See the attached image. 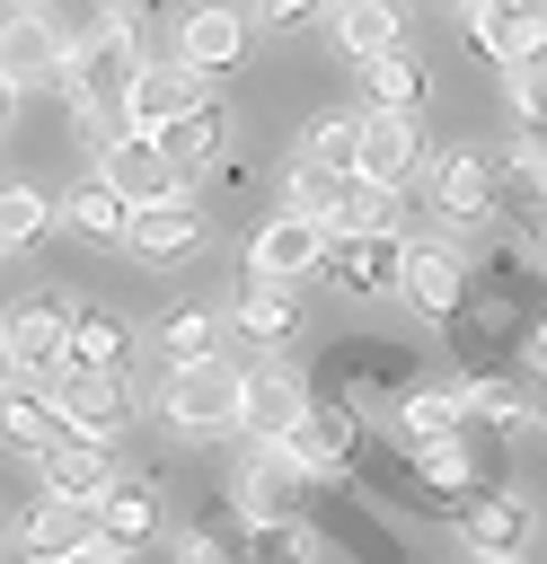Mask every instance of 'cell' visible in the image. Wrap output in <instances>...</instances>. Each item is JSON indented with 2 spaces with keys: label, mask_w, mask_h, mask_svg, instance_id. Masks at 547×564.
<instances>
[{
  "label": "cell",
  "mask_w": 547,
  "mask_h": 564,
  "mask_svg": "<svg viewBox=\"0 0 547 564\" xmlns=\"http://www.w3.org/2000/svg\"><path fill=\"white\" fill-rule=\"evenodd\" d=\"M132 79H141V26L97 18L88 35H71V53H62V88H71V106H79V123H88L97 141H115V132H124Z\"/></svg>",
  "instance_id": "cell-1"
},
{
  "label": "cell",
  "mask_w": 547,
  "mask_h": 564,
  "mask_svg": "<svg viewBox=\"0 0 547 564\" xmlns=\"http://www.w3.org/2000/svg\"><path fill=\"white\" fill-rule=\"evenodd\" d=\"M159 414H168V432H185V441H221V432H238V370L212 352V361H168V379H159Z\"/></svg>",
  "instance_id": "cell-2"
},
{
  "label": "cell",
  "mask_w": 547,
  "mask_h": 564,
  "mask_svg": "<svg viewBox=\"0 0 547 564\" xmlns=\"http://www.w3.org/2000/svg\"><path fill=\"white\" fill-rule=\"evenodd\" d=\"M423 167H432V150H423V132H415V115H379V106H362V141H353V185H423Z\"/></svg>",
  "instance_id": "cell-3"
},
{
  "label": "cell",
  "mask_w": 547,
  "mask_h": 564,
  "mask_svg": "<svg viewBox=\"0 0 547 564\" xmlns=\"http://www.w3.org/2000/svg\"><path fill=\"white\" fill-rule=\"evenodd\" d=\"M62 53H71V35L53 26L44 0H18L0 18V79L9 88H62Z\"/></svg>",
  "instance_id": "cell-4"
},
{
  "label": "cell",
  "mask_w": 547,
  "mask_h": 564,
  "mask_svg": "<svg viewBox=\"0 0 547 564\" xmlns=\"http://www.w3.org/2000/svg\"><path fill=\"white\" fill-rule=\"evenodd\" d=\"M97 176H106V185H115L132 212H141V203H168V194H185V167H176V159H168L150 132H115V141L97 150Z\"/></svg>",
  "instance_id": "cell-5"
},
{
  "label": "cell",
  "mask_w": 547,
  "mask_h": 564,
  "mask_svg": "<svg viewBox=\"0 0 547 564\" xmlns=\"http://www.w3.org/2000/svg\"><path fill=\"white\" fill-rule=\"evenodd\" d=\"M423 194H432L450 220H476V212H494V194H503V159H494L485 141H459V150H441V159L423 167Z\"/></svg>",
  "instance_id": "cell-6"
},
{
  "label": "cell",
  "mask_w": 547,
  "mask_h": 564,
  "mask_svg": "<svg viewBox=\"0 0 547 564\" xmlns=\"http://www.w3.org/2000/svg\"><path fill=\"white\" fill-rule=\"evenodd\" d=\"M0 335H9V352H18V370H26L35 388H53V379L71 370V308H62V300H18V308L0 317Z\"/></svg>",
  "instance_id": "cell-7"
},
{
  "label": "cell",
  "mask_w": 547,
  "mask_h": 564,
  "mask_svg": "<svg viewBox=\"0 0 547 564\" xmlns=\"http://www.w3.org/2000/svg\"><path fill=\"white\" fill-rule=\"evenodd\" d=\"M318 264H326V229H318V220H300V212L256 220V238H247V282H300V273H318Z\"/></svg>",
  "instance_id": "cell-8"
},
{
  "label": "cell",
  "mask_w": 547,
  "mask_h": 564,
  "mask_svg": "<svg viewBox=\"0 0 547 564\" xmlns=\"http://www.w3.org/2000/svg\"><path fill=\"white\" fill-rule=\"evenodd\" d=\"M194 106H203V70H194V62H176V53H168V62H141L132 106H124V132H150V141H159V132H168L176 115H194Z\"/></svg>",
  "instance_id": "cell-9"
},
{
  "label": "cell",
  "mask_w": 547,
  "mask_h": 564,
  "mask_svg": "<svg viewBox=\"0 0 547 564\" xmlns=\"http://www.w3.org/2000/svg\"><path fill=\"white\" fill-rule=\"evenodd\" d=\"M300 414H309V388H300L291 370H274V361L238 370V432H247L256 449H274V441H282Z\"/></svg>",
  "instance_id": "cell-10"
},
{
  "label": "cell",
  "mask_w": 547,
  "mask_h": 564,
  "mask_svg": "<svg viewBox=\"0 0 547 564\" xmlns=\"http://www.w3.org/2000/svg\"><path fill=\"white\" fill-rule=\"evenodd\" d=\"M459 291H468V256H459L450 238H406L397 300H415L423 317H459Z\"/></svg>",
  "instance_id": "cell-11"
},
{
  "label": "cell",
  "mask_w": 547,
  "mask_h": 564,
  "mask_svg": "<svg viewBox=\"0 0 547 564\" xmlns=\"http://www.w3.org/2000/svg\"><path fill=\"white\" fill-rule=\"evenodd\" d=\"M53 405H62V423H71L79 441H106V432L132 414V379H124V370H62V379H53Z\"/></svg>",
  "instance_id": "cell-12"
},
{
  "label": "cell",
  "mask_w": 547,
  "mask_h": 564,
  "mask_svg": "<svg viewBox=\"0 0 547 564\" xmlns=\"http://www.w3.org/2000/svg\"><path fill=\"white\" fill-rule=\"evenodd\" d=\"M274 449H282L300 476H335V467L362 449V414H353V405H309V414L274 441Z\"/></svg>",
  "instance_id": "cell-13"
},
{
  "label": "cell",
  "mask_w": 547,
  "mask_h": 564,
  "mask_svg": "<svg viewBox=\"0 0 547 564\" xmlns=\"http://www.w3.org/2000/svg\"><path fill=\"white\" fill-rule=\"evenodd\" d=\"M124 247H132L141 264H185V256L203 247V203H194V194L141 203V212H132V229H124Z\"/></svg>",
  "instance_id": "cell-14"
},
{
  "label": "cell",
  "mask_w": 547,
  "mask_h": 564,
  "mask_svg": "<svg viewBox=\"0 0 547 564\" xmlns=\"http://www.w3.org/2000/svg\"><path fill=\"white\" fill-rule=\"evenodd\" d=\"M238 53H247V9H229V0H194V9L176 18V62H194L203 79L229 70Z\"/></svg>",
  "instance_id": "cell-15"
},
{
  "label": "cell",
  "mask_w": 547,
  "mask_h": 564,
  "mask_svg": "<svg viewBox=\"0 0 547 564\" xmlns=\"http://www.w3.org/2000/svg\"><path fill=\"white\" fill-rule=\"evenodd\" d=\"M18 546H26L35 564H79V555L97 546V502H62V494H44V502L26 511V529H18Z\"/></svg>",
  "instance_id": "cell-16"
},
{
  "label": "cell",
  "mask_w": 547,
  "mask_h": 564,
  "mask_svg": "<svg viewBox=\"0 0 547 564\" xmlns=\"http://www.w3.org/2000/svg\"><path fill=\"white\" fill-rule=\"evenodd\" d=\"M468 44H476L485 62H503V70H521V62H547V18H538V9L468 0Z\"/></svg>",
  "instance_id": "cell-17"
},
{
  "label": "cell",
  "mask_w": 547,
  "mask_h": 564,
  "mask_svg": "<svg viewBox=\"0 0 547 564\" xmlns=\"http://www.w3.org/2000/svg\"><path fill=\"white\" fill-rule=\"evenodd\" d=\"M238 511H247L256 529H291V520H300V467H291L282 449H247V467H238Z\"/></svg>",
  "instance_id": "cell-18"
},
{
  "label": "cell",
  "mask_w": 547,
  "mask_h": 564,
  "mask_svg": "<svg viewBox=\"0 0 547 564\" xmlns=\"http://www.w3.org/2000/svg\"><path fill=\"white\" fill-rule=\"evenodd\" d=\"M62 441H79L71 423H62V405H53V388H0V449H18V458H44V449H62Z\"/></svg>",
  "instance_id": "cell-19"
},
{
  "label": "cell",
  "mask_w": 547,
  "mask_h": 564,
  "mask_svg": "<svg viewBox=\"0 0 547 564\" xmlns=\"http://www.w3.org/2000/svg\"><path fill=\"white\" fill-rule=\"evenodd\" d=\"M459 538H468V555L521 564V546H529V502H521V494H468V502H459Z\"/></svg>",
  "instance_id": "cell-20"
},
{
  "label": "cell",
  "mask_w": 547,
  "mask_h": 564,
  "mask_svg": "<svg viewBox=\"0 0 547 564\" xmlns=\"http://www.w3.org/2000/svg\"><path fill=\"white\" fill-rule=\"evenodd\" d=\"M318 18H326V44L344 62H371L397 44V0H318Z\"/></svg>",
  "instance_id": "cell-21"
},
{
  "label": "cell",
  "mask_w": 547,
  "mask_h": 564,
  "mask_svg": "<svg viewBox=\"0 0 547 564\" xmlns=\"http://www.w3.org/2000/svg\"><path fill=\"white\" fill-rule=\"evenodd\" d=\"M35 467H44V494H62V502H106V485H115L106 441H62V449H44Z\"/></svg>",
  "instance_id": "cell-22"
},
{
  "label": "cell",
  "mask_w": 547,
  "mask_h": 564,
  "mask_svg": "<svg viewBox=\"0 0 547 564\" xmlns=\"http://www.w3.org/2000/svg\"><path fill=\"white\" fill-rule=\"evenodd\" d=\"M397 432H406V449L459 441V432H468V397H459V388H406V397H397Z\"/></svg>",
  "instance_id": "cell-23"
},
{
  "label": "cell",
  "mask_w": 547,
  "mask_h": 564,
  "mask_svg": "<svg viewBox=\"0 0 547 564\" xmlns=\"http://www.w3.org/2000/svg\"><path fill=\"white\" fill-rule=\"evenodd\" d=\"M150 529H159V494H150V485H132V476H115V485H106V502H97V546L132 555Z\"/></svg>",
  "instance_id": "cell-24"
},
{
  "label": "cell",
  "mask_w": 547,
  "mask_h": 564,
  "mask_svg": "<svg viewBox=\"0 0 547 564\" xmlns=\"http://www.w3.org/2000/svg\"><path fill=\"white\" fill-rule=\"evenodd\" d=\"M344 194H353V176L344 167H318V159H291V176H282V212H300V220H344Z\"/></svg>",
  "instance_id": "cell-25"
},
{
  "label": "cell",
  "mask_w": 547,
  "mask_h": 564,
  "mask_svg": "<svg viewBox=\"0 0 547 564\" xmlns=\"http://www.w3.org/2000/svg\"><path fill=\"white\" fill-rule=\"evenodd\" d=\"M62 220H71L79 238H97V247H124V229H132V203H124L106 176H88V185H71V194H62Z\"/></svg>",
  "instance_id": "cell-26"
},
{
  "label": "cell",
  "mask_w": 547,
  "mask_h": 564,
  "mask_svg": "<svg viewBox=\"0 0 547 564\" xmlns=\"http://www.w3.org/2000/svg\"><path fill=\"white\" fill-rule=\"evenodd\" d=\"M335 273H344L353 291H397V273H406V238L344 229V256H335Z\"/></svg>",
  "instance_id": "cell-27"
},
{
  "label": "cell",
  "mask_w": 547,
  "mask_h": 564,
  "mask_svg": "<svg viewBox=\"0 0 547 564\" xmlns=\"http://www.w3.org/2000/svg\"><path fill=\"white\" fill-rule=\"evenodd\" d=\"M229 317H238V335H247V344H265V352H274V344L300 326V300H291V282H247V291L229 300Z\"/></svg>",
  "instance_id": "cell-28"
},
{
  "label": "cell",
  "mask_w": 547,
  "mask_h": 564,
  "mask_svg": "<svg viewBox=\"0 0 547 564\" xmlns=\"http://www.w3.org/2000/svg\"><path fill=\"white\" fill-rule=\"evenodd\" d=\"M362 88H371L379 115H415V106H423V62H415L406 44H388V53L362 62Z\"/></svg>",
  "instance_id": "cell-29"
},
{
  "label": "cell",
  "mask_w": 547,
  "mask_h": 564,
  "mask_svg": "<svg viewBox=\"0 0 547 564\" xmlns=\"http://www.w3.org/2000/svg\"><path fill=\"white\" fill-rule=\"evenodd\" d=\"M159 150H168V159H176V167H185V176H194V167H212V159H221V150H229V115H221V106H212V97H203V106H194V115H176V123H168V132H159Z\"/></svg>",
  "instance_id": "cell-30"
},
{
  "label": "cell",
  "mask_w": 547,
  "mask_h": 564,
  "mask_svg": "<svg viewBox=\"0 0 547 564\" xmlns=\"http://www.w3.org/2000/svg\"><path fill=\"white\" fill-rule=\"evenodd\" d=\"M132 326L115 308H71V370H124Z\"/></svg>",
  "instance_id": "cell-31"
},
{
  "label": "cell",
  "mask_w": 547,
  "mask_h": 564,
  "mask_svg": "<svg viewBox=\"0 0 547 564\" xmlns=\"http://www.w3.org/2000/svg\"><path fill=\"white\" fill-rule=\"evenodd\" d=\"M459 397H468V423H494V432H538V405H529L521 388H503V379H459Z\"/></svg>",
  "instance_id": "cell-32"
},
{
  "label": "cell",
  "mask_w": 547,
  "mask_h": 564,
  "mask_svg": "<svg viewBox=\"0 0 547 564\" xmlns=\"http://www.w3.org/2000/svg\"><path fill=\"white\" fill-rule=\"evenodd\" d=\"M415 476H423L441 502H468V494H485V476H476L468 441H432V449H415Z\"/></svg>",
  "instance_id": "cell-33"
},
{
  "label": "cell",
  "mask_w": 547,
  "mask_h": 564,
  "mask_svg": "<svg viewBox=\"0 0 547 564\" xmlns=\"http://www.w3.org/2000/svg\"><path fill=\"white\" fill-rule=\"evenodd\" d=\"M159 352L168 361H212L221 352V317L212 308H168L159 317Z\"/></svg>",
  "instance_id": "cell-34"
},
{
  "label": "cell",
  "mask_w": 547,
  "mask_h": 564,
  "mask_svg": "<svg viewBox=\"0 0 547 564\" xmlns=\"http://www.w3.org/2000/svg\"><path fill=\"white\" fill-rule=\"evenodd\" d=\"M53 229V203L35 194V185H0V256H18V247H35Z\"/></svg>",
  "instance_id": "cell-35"
},
{
  "label": "cell",
  "mask_w": 547,
  "mask_h": 564,
  "mask_svg": "<svg viewBox=\"0 0 547 564\" xmlns=\"http://www.w3.org/2000/svg\"><path fill=\"white\" fill-rule=\"evenodd\" d=\"M353 141H362V115H318V123H309V141H300V159H318V167H344V176H353Z\"/></svg>",
  "instance_id": "cell-36"
},
{
  "label": "cell",
  "mask_w": 547,
  "mask_h": 564,
  "mask_svg": "<svg viewBox=\"0 0 547 564\" xmlns=\"http://www.w3.org/2000/svg\"><path fill=\"white\" fill-rule=\"evenodd\" d=\"M397 220H406V194H397V185H353V194H344V229L397 238Z\"/></svg>",
  "instance_id": "cell-37"
},
{
  "label": "cell",
  "mask_w": 547,
  "mask_h": 564,
  "mask_svg": "<svg viewBox=\"0 0 547 564\" xmlns=\"http://www.w3.org/2000/svg\"><path fill=\"white\" fill-rule=\"evenodd\" d=\"M512 106H521L529 123H547V62H521V70H512Z\"/></svg>",
  "instance_id": "cell-38"
},
{
  "label": "cell",
  "mask_w": 547,
  "mask_h": 564,
  "mask_svg": "<svg viewBox=\"0 0 547 564\" xmlns=\"http://www.w3.org/2000/svg\"><path fill=\"white\" fill-rule=\"evenodd\" d=\"M256 18L265 26H300V18H318V0H256Z\"/></svg>",
  "instance_id": "cell-39"
},
{
  "label": "cell",
  "mask_w": 547,
  "mask_h": 564,
  "mask_svg": "<svg viewBox=\"0 0 547 564\" xmlns=\"http://www.w3.org/2000/svg\"><path fill=\"white\" fill-rule=\"evenodd\" d=\"M176 564H238V555H229V546H221V538H203V529H194V538H185V546H176Z\"/></svg>",
  "instance_id": "cell-40"
},
{
  "label": "cell",
  "mask_w": 547,
  "mask_h": 564,
  "mask_svg": "<svg viewBox=\"0 0 547 564\" xmlns=\"http://www.w3.org/2000/svg\"><path fill=\"white\" fill-rule=\"evenodd\" d=\"M141 9L150 0H97V18H115V26H141Z\"/></svg>",
  "instance_id": "cell-41"
},
{
  "label": "cell",
  "mask_w": 547,
  "mask_h": 564,
  "mask_svg": "<svg viewBox=\"0 0 547 564\" xmlns=\"http://www.w3.org/2000/svg\"><path fill=\"white\" fill-rule=\"evenodd\" d=\"M26 370H18V352H9V335H0V388H18Z\"/></svg>",
  "instance_id": "cell-42"
},
{
  "label": "cell",
  "mask_w": 547,
  "mask_h": 564,
  "mask_svg": "<svg viewBox=\"0 0 547 564\" xmlns=\"http://www.w3.org/2000/svg\"><path fill=\"white\" fill-rule=\"evenodd\" d=\"M529 361H538V379H547V317H538V335H529Z\"/></svg>",
  "instance_id": "cell-43"
},
{
  "label": "cell",
  "mask_w": 547,
  "mask_h": 564,
  "mask_svg": "<svg viewBox=\"0 0 547 564\" xmlns=\"http://www.w3.org/2000/svg\"><path fill=\"white\" fill-rule=\"evenodd\" d=\"M9 106H18V88H9V79H0V132H9Z\"/></svg>",
  "instance_id": "cell-44"
},
{
  "label": "cell",
  "mask_w": 547,
  "mask_h": 564,
  "mask_svg": "<svg viewBox=\"0 0 547 564\" xmlns=\"http://www.w3.org/2000/svg\"><path fill=\"white\" fill-rule=\"evenodd\" d=\"M494 9H538V18H547V0H494Z\"/></svg>",
  "instance_id": "cell-45"
},
{
  "label": "cell",
  "mask_w": 547,
  "mask_h": 564,
  "mask_svg": "<svg viewBox=\"0 0 547 564\" xmlns=\"http://www.w3.org/2000/svg\"><path fill=\"white\" fill-rule=\"evenodd\" d=\"M476 564H503V555H476Z\"/></svg>",
  "instance_id": "cell-46"
},
{
  "label": "cell",
  "mask_w": 547,
  "mask_h": 564,
  "mask_svg": "<svg viewBox=\"0 0 547 564\" xmlns=\"http://www.w3.org/2000/svg\"><path fill=\"white\" fill-rule=\"evenodd\" d=\"M538 423H547V405H538Z\"/></svg>",
  "instance_id": "cell-47"
},
{
  "label": "cell",
  "mask_w": 547,
  "mask_h": 564,
  "mask_svg": "<svg viewBox=\"0 0 547 564\" xmlns=\"http://www.w3.org/2000/svg\"><path fill=\"white\" fill-rule=\"evenodd\" d=\"M26 564H35V555H26Z\"/></svg>",
  "instance_id": "cell-48"
}]
</instances>
